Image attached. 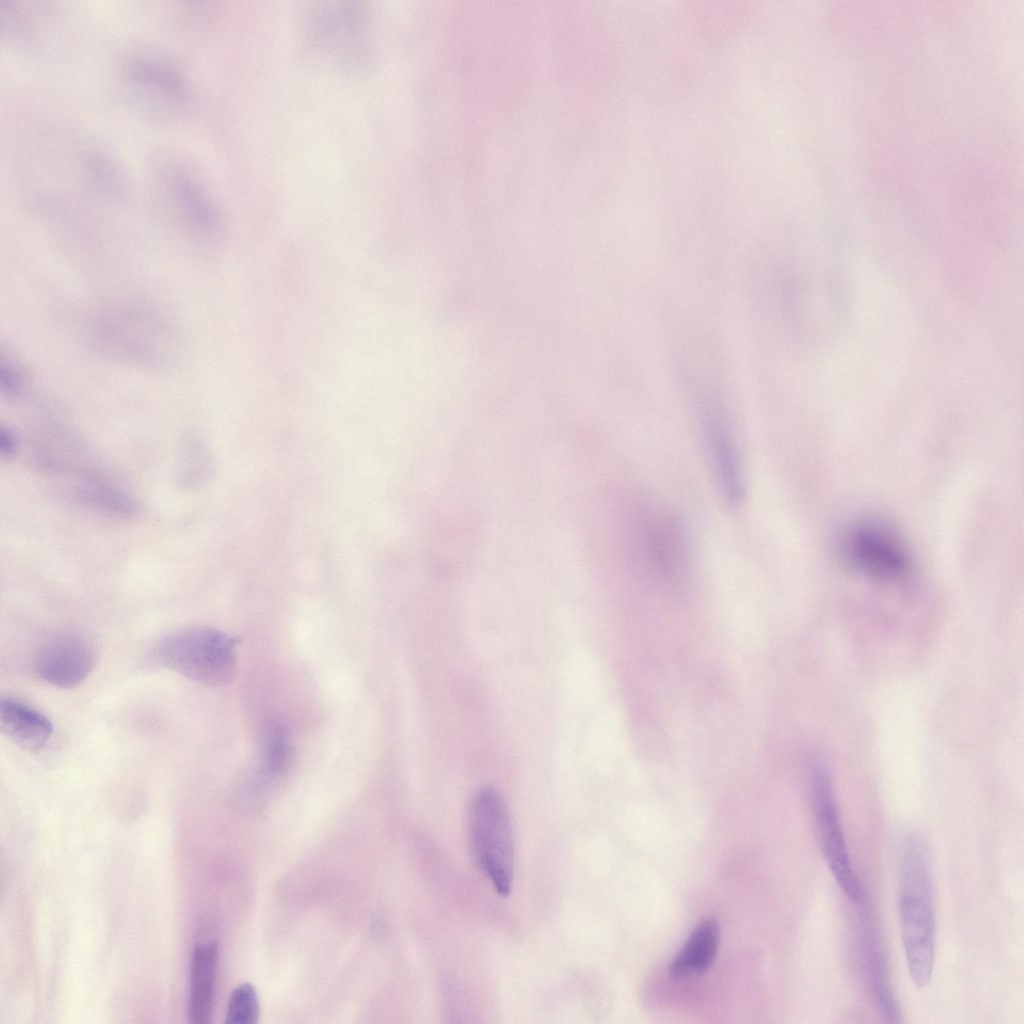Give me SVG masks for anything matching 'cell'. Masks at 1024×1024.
Listing matches in <instances>:
<instances>
[{"label":"cell","instance_id":"1","mask_svg":"<svg viewBox=\"0 0 1024 1024\" xmlns=\"http://www.w3.org/2000/svg\"><path fill=\"white\" fill-rule=\"evenodd\" d=\"M897 909L908 975L918 988L929 985L935 961V889L925 839L903 836L897 856Z\"/></svg>","mask_w":1024,"mask_h":1024},{"label":"cell","instance_id":"2","mask_svg":"<svg viewBox=\"0 0 1024 1024\" xmlns=\"http://www.w3.org/2000/svg\"><path fill=\"white\" fill-rule=\"evenodd\" d=\"M631 520V553L640 575L662 590L682 589L692 570L690 539L682 519L666 507L648 504Z\"/></svg>","mask_w":1024,"mask_h":1024},{"label":"cell","instance_id":"3","mask_svg":"<svg viewBox=\"0 0 1024 1024\" xmlns=\"http://www.w3.org/2000/svg\"><path fill=\"white\" fill-rule=\"evenodd\" d=\"M239 639L211 626H188L163 636L154 661L190 680L221 686L235 676Z\"/></svg>","mask_w":1024,"mask_h":1024},{"label":"cell","instance_id":"4","mask_svg":"<svg viewBox=\"0 0 1024 1024\" xmlns=\"http://www.w3.org/2000/svg\"><path fill=\"white\" fill-rule=\"evenodd\" d=\"M468 836L477 865L498 894L507 896L514 877V838L508 807L495 788L481 787L472 796Z\"/></svg>","mask_w":1024,"mask_h":1024},{"label":"cell","instance_id":"5","mask_svg":"<svg viewBox=\"0 0 1024 1024\" xmlns=\"http://www.w3.org/2000/svg\"><path fill=\"white\" fill-rule=\"evenodd\" d=\"M696 418L713 479L723 502L739 508L746 496L741 450L729 410L715 391L696 400Z\"/></svg>","mask_w":1024,"mask_h":1024},{"label":"cell","instance_id":"6","mask_svg":"<svg viewBox=\"0 0 1024 1024\" xmlns=\"http://www.w3.org/2000/svg\"><path fill=\"white\" fill-rule=\"evenodd\" d=\"M809 794L821 854L843 894L857 903L862 886L852 867L828 770L818 760L810 765Z\"/></svg>","mask_w":1024,"mask_h":1024},{"label":"cell","instance_id":"7","mask_svg":"<svg viewBox=\"0 0 1024 1024\" xmlns=\"http://www.w3.org/2000/svg\"><path fill=\"white\" fill-rule=\"evenodd\" d=\"M842 544L848 564L871 580L896 583L910 574V552L902 539L882 523L864 521L854 525Z\"/></svg>","mask_w":1024,"mask_h":1024},{"label":"cell","instance_id":"8","mask_svg":"<svg viewBox=\"0 0 1024 1024\" xmlns=\"http://www.w3.org/2000/svg\"><path fill=\"white\" fill-rule=\"evenodd\" d=\"M122 70L132 94L154 111L178 112L191 102V88L183 71L156 51L132 52Z\"/></svg>","mask_w":1024,"mask_h":1024},{"label":"cell","instance_id":"9","mask_svg":"<svg viewBox=\"0 0 1024 1024\" xmlns=\"http://www.w3.org/2000/svg\"><path fill=\"white\" fill-rule=\"evenodd\" d=\"M97 649L87 636L63 631L44 640L34 656V670L45 682L72 689L91 674L97 662Z\"/></svg>","mask_w":1024,"mask_h":1024},{"label":"cell","instance_id":"10","mask_svg":"<svg viewBox=\"0 0 1024 1024\" xmlns=\"http://www.w3.org/2000/svg\"><path fill=\"white\" fill-rule=\"evenodd\" d=\"M857 927L858 956L860 969L874 1005L881 1016L890 1023L901 1021V1008L893 991L886 950L879 929L876 914L869 901L859 900Z\"/></svg>","mask_w":1024,"mask_h":1024},{"label":"cell","instance_id":"11","mask_svg":"<svg viewBox=\"0 0 1024 1024\" xmlns=\"http://www.w3.org/2000/svg\"><path fill=\"white\" fill-rule=\"evenodd\" d=\"M160 184L176 212L193 229L215 233L220 225L218 213L204 187L190 169L168 162L160 170Z\"/></svg>","mask_w":1024,"mask_h":1024},{"label":"cell","instance_id":"12","mask_svg":"<svg viewBox=\"0 0 1024 1024\" xmlns=\"http://www.w3.org/2000/svg\"><path fill=\"white\" fill-rule=\"evenodd\" d=\"M0 722L2 732L11 741L32 753L45 748L54 730L45 714L12 697L0 701Z\"/></svg>","mask_w":1024,"mask_h":1024},{"label":"cell","instance_id":"13","mask_svg":"<svg viewBox=\"0 0 1024 1024\" xmlns=\"http://www.w3.org/2000/svg\"><path fill=\"white\" fill-rule=\"evenodd\" d=\"M721 930L715 918L701 920L672 960L670 971L677 978L705 973L713 965L720 947Z\"/></svg>","mask_w":1024,"mask_h":1024},{"label":"cell","instance_id":"14","mask_svg":"<svg viewBox=\"0 0 1024 1024\" xmlns=\"http://www.w3.org/2000/svg\"><path fill=\"white\" fill-rule=\"evenodd\" d=\"M294 756L289 726L282 719L271 720L262 735L260 759L250 771L264 786L272 789L287 776Z\"/></svg>","mask_w":1024,"mask_h":1024},{"label":"cell","instance_id":"15","mask_svg":"<svg viewBox=\"0 0 1024 1024\" xmlns=\"http://www.w3.org/2000/svg\"><path fill=\"white\" fill-rule=\"evenodd\" d=\"M217 967V947L213 943H201L193 951L191 962V987L189 999L190 1020L196 1024L209 1021L214 995Z\"/></svg>","mask_w":1024,"mask_h":1024},{"label":"cell","instance_id":"16","mask_svg":"<svg viewBox=\"0 0 1024 1024\" xmlns=\"http://www.w3.org/2000/svg\"><path fill=\"white\" fill-rule=\"evenodd\" d=\"M259 1002L254 987L242 983L232 992L226 1013L228 1024H255L259 1019Z\"/></svg>","mask_w":1024,"mask_h":1024},{"label":"cell","instance_id":"17","mask_svg":"<svg viewBox=\"0 0 1024 1024\" xmlns=\"http://www.w3.org/2000/svg\"><path fill=\"white\" fill-rule=\"evenodd\" d=\"M10 358L1 360V388L8 396L18 395L25 384L21 369Z\"/></svg>","mask_w":1024,"mask_h":1024},{"label":"cell","instance_id":"18","mask_svg":"<svg viewBox=\"0 0 1024 1024\" xmlns=\"http://www.w3.org/2000/svg\"><path fill=\"white\" fill-rule=\"evenodd\" d=\"M16 449L17 440L14 433L9 428L2 427L0 431V450L2 456H12Z\"/></svg>","mask_w":1024,"mask_h":1024}]
</instances>
